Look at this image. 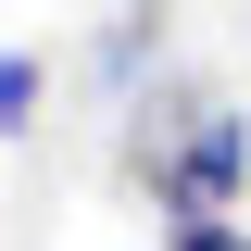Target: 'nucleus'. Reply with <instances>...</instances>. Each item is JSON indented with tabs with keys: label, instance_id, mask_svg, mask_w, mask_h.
<instances>
[{
	"label": "nucleus",
	"instance_id": "nucleus-1",
	"mask_svg": "<svg viewBox=\"0 0 251 251\" xmlns=\"http://www.w3.org/2000/svg\"><path fill=\"white\" fill-rule=\"evenodd\" d=\"M138 176L163 188V214H239V188H251V126L226 113V100H188L151 151H138Z\"/></svg>",
	"mask_w": 251,
	"mask_h": 251
},
{
	"label": "nucleus",
	"instance_id": "nucleus-2",
	"mask_svg": "<svg viewBox=\"0 0 251 251\" xmlns=\"http://www.w3.org/2000/svg\"><path fill=\"white\" fill-rule=\"evenodd\" d=\"M38 100H50V75H38L25 50H0V138H13V126H38Z\"/></svg>",
	"mask_w": 251,
	"mask_h": 251
},
{
	"label": "nucleus",
	"instance_id": "nucleus-3",
	"mask_svg": "<svg viewBox=\"0 0 251 251\" xmlns=\"http://www.w3.org/2000/svg\"><path fill=\"white\" fill-rule=\"evenodd\" d=\"M163 251H251V226H226V214H176V239Z\"/></svg>",
	"mask_w": 251,
	"mask_h": 251
}]
</instances>
